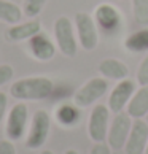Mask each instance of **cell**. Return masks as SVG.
Instances as JSON below:
<instances>
[{
  "label": "cell",
  "mask_w": 148,
  "mask_h": 154,
  "mask_svg": "<svg viewBox=\"0 0 148 154\" xmlns=\"http://www.w3.org/2000/svg\"><path fill=\"white\" fill-rule=\"evenodd\" d=\"M145 121H146V122H148V115H146V116H145Z\"/></svg>",
  "instance_id": "29"
},
{
  "label": "cell",
  "mask_w": 148,
  "mask_h": 154,
  "mask_svg": "<svg viewBox=\"0 0 148 154\" xmlns=\"http://www.w3.org/2000/svg\"><path fill=\"white\" fill-rule=\"evenodd\" d=\"M97 72L100 76L105 79H112V81H121L129 76V67L124 64L123 60L115 59V57H107L99 62Z\"/></svg>",
  "instance_id": "14"
},
{
  "label": "cell",
  "mask_w": 148,
  "mask_h": 154,
  "mask_svg": "<svg viewBox=\"0 0 148 154\" xmlns=\"http://www.w3.org/2000/svg\"><path fill=\"white\" fill-rule=\"evenodd\" d=\"M77 40L84 51H94L99 45V32L94 18L88 13H77L73 18Z\"/></svg>",
  "instance_id": "5"
},
{
  "label": "cell",
  "mask_w": 148,
  "mask_h": 154,
  "mask_svg": "<svg viewBox=\"0 0 148 154\" xmlns=\"http://www.w3.org/2000/svg\"><path fill=\"white\" fill-rule=\"evenodd\" d=\"M13 75H14V70L11 65H8V64L0 65V88H2L3 84H7L8 81H11Z\"/></svg>",
  "instance_id": "22"
},
{
  "label": "cell",
  "mask_w": 148,
  "mask_h": 154,
  "mask_svg": "<svg viewBox=\"0 0 148 154\" xmlns=\"http://www.w3.org/2000/svg\"><path fill=\"white\" fill-rule=\"evenodd\" d=\"M56 49H58V45L45 32H38L37 35H33L27 42V51H29V54L40 62L51 60L56 56Z\"/></svg>",
  "instance_id": "10"
},
{
  "label": "cell",
  "mask_w": 148,
  "mask_h": 154,
  "mask_svg": "<svg viewBox=\"0 0 148 154\" xmlns=\"http://www.w3.org/2000/svg\"><path fill=\"white\" fill-rule=\"evenodd\" d=\"M124 48L129 53H148V27L131 33L124 42Z\"/></svg>",
  "instance_id": "18"
},
{
  "label": "cell",
  "mask_w": 148,
  "mask_h": 154,
  "mask_svg": "<svg viewBox=\"0 0 148 154\" xmlns=\"http://www.w3.org/2000/svg\"><path fill=\"white\" fill-rule=\"evenodd\" d=\"M48 0H22V13H24L26 18H37V16L43 11L45 5H46Z\"/></svg>",
  "instance_id": "20"
},
{
  "label": "cell",
  "mask_w": 148,
  "mask_h": 154,
  "mask_svg": "<svg viewBox=\"0 0 148 154\" xmlns=\"http://www.w3.org/2000/svg\"><path fill=\"white\" fill-rule=\"evenodd\" d=\"M137 91L135 88V81L132 79H121L115 84V88L110 91V95H109V102H107V106L110 108L112 113H121L126 110L128 103L132 99L134 92Z\"/></svg>",
  "instance_id": "9"
},
{
  "label": "cell",
  "mask_w": 148,
  "mask_h": 154,
  "mask_svg": "<svg viewBox=\"0 0 148 154\" xmlns=\"http://www.w3.org/2000/svg\"><path fill=\"white\" fill-rule=\"evenodd\" d=\"M80 119V111L75 103H62L56 108V121L62 127H72Z\"/></svg>",
  "instance_id": "17"
},
{
  "label": "cell",
  "mask_w": 148,
  "mask_h": 154,
  "mask_svg": "<svg viewBox=\"0 0 148 154\" xmlns=\"http://www.w3.org/2000/svg\"><path fill=\"white\" fill-rule=\"evenodd\" d=\"M0 154H16L14 141H11L8 138L0 141Z\"/></svg>",
  "instance_id": "24"
},
{
  "label": "cell",
  "mask_w": 148,
  "mask_h": 154,
  "mask_svg": "<svg viewBox=\"0 0 148 154\" xmlns=\"http://www.w3.org/2000/svg\"><path fill=\"white\" fill-rule=\"evenodd\" d=\"M54 40L59 51L67 57H75L78 51V40L75 35V26L67 16H59L54 21Z\"/></svg>",
  "instance_id": "3"
},
{
  "label": "cell",
  "mask_w": 148,
  "mask_h": 154,
  "mask_svg": "<svg viewBox=\"0 0 148 154\" xmlns=\"http://www.w3.org/2000/svg\"><path fill=\"white\" fill-rule=\"evenodd\" d=\"M148 145V122L145 119H134L132 127L124 145L126 154H145Z\"/></svg>",
  "instance_id": "11"
},
{
  "label": "cell",
  "mask_w": 148,
  "mask_h": 154,
  "mask_svg": "<svg viewBox=\"0 0 148 154\" xmlns=\"http://www.w3.org/2000/svg\"><path fill=\"white\" fill-rule=\"evenodd\" d=\"M29 122V108L26 103H14L10 108L7 121H5V135L11 141H18L24 137Z\"/></svg>",
  "instance_id": "7"
},
{
  "label": "cell",
  "mask_w": 148,
  "mask_h": 154,
  "mask_svg": "<svg viewBox=\"0 0 148 154\" xmlns=\"http://www.w3.org/2000/svg\"><path fill=\"white\" fill-rule=\"evenodd\" d=\"M54 83L48 76H27L14 81L10 86V95L19 102H38L53 94Z\"/></svg>",
  "instance_id": "1"
},
{
  "label": "cell",
  "mask_w": 148,
  "mask_h": 154,
  "mask_svg": "<svg viewBox=\"0 0 148 154\" xmlns=\"http://www.w3.org/2000/svg\"><path fill=\"white\" fill-rule=\"evenodd\" d=\"M89 154H112V148L107 145V141H102V143H94V146L91 148Z\"/></svg>",
  "instance_id": "23"
},
{
  "label": "cell",
  "mask_w": 148,
  "mask_h": 154,
  "mask_svg": "<svg viewBox=\"0 0 148 154\" xmlns=\"http://www.w3.org/2000/svg\"><path fill=\"white\" fill-rule=\"evenodd\" d=\"M51 130V116L46 110H37L32 116L24 145L27 149H40L46 143Z\"/></svg>",
  "instance_id": "2"
},
{
  "label": "cell",
  "mask_w": 148,
  "mask_h": 154,
  "mask_svg": "<svg viewBox=\"0 0 148 154\" xmlns=\"http://www.w3.org/2000/svg\"><path fill=\"white\" fill-rule=\"evenodd\" d=\"M110 113L112 111L107 105L97 103L93 106L88 119V135L91 141H94V143L107 141L109 127H110Z\"/></svg>",
  "instance_id": "6"
},
{
  "label": "cell",
  "mask_w": 148,
  "mask_h": 154,
  "mask_svg": "<svg viewBox=\"0 0 148 154\" xmlns=\"http://www.w3.org/2000/svg\"><path fill=\"white\" fill-rule=\"evenodd\" d=\"M22 16H24V13H22V8L19 5L10 2V0H0V21L2 22L14 26L21 22Z\"/></svg>",
  "instance_id": "16"
},
{
  "label": "cell",
  "mask_w": 148,
  "mask_h": 154,
  "mask_svg": "<svg viewBox=\"0 0 148 154\" xmlns=\"http://www.w3.org/2000/svg\"><path fill=\"white\" fill-rule=\"evenodd\" d=\"M145 154H148V145H146V149H145Z\"/></svg>",
  "instance_id": "28"
},
{
  "label": "cell",
  "mask_w": 148,
  "mask_h": 154,
  "mask_svg": "<svg viewBox=\"0 0 148 154\" xmlns=\"http://www.w3.org/2000/svg\"><path fill=\"white\" fill-rule=\"evenodd\" d=\"M40 154H54L53 151H51V149H43L42 152H40Z\"/></svg>",
  "instance_id": "27"
},
{
  "label": "cell",
  "mask_w": 148,
  "mask_h": 154,
  "mask_svg": "<svg viewBox=\"0 0 148 154\" xmlns=\"http://www.w3.org/2000/svg\"><path fill=\"white\" fill-rule=\"evenodd\" d=\"M132 127V118H131L126 111L116 113L113 119L110 121L109 127V135H107V145H109L113 151L124 149V145L128 141V137Z\"/></svg>",
  "instance_id": "8"
},
{
  "label": "cell",
  "mask_w": 148,
  "mask_h": 154,
  "mask_svg": "<svg viewBox=\"0 0 148 154\" xmlns=\"http://www.w3.org/2000/svg\"><path fill=\"white\" fill-rule=\"evenodd\" d=\"M134 21L142 27H148V0H132Z\"/></svg>",
  "instance_id": "19"
},
{
  "label": "cell",
  "mask_w": 148,
  "mask_h": 154,
  "mask_svg": "<svg viewBox=\"0 0 148 154\" xmlns=\"http://www.w3.org/2000/svg\"><path fill=\"white\" fill-rule=\"evenodd\" d=\"M38 32H42V22L38 18H32L26 22H18V24L8 27L3 33V37L10 43H21V42H29Z\"/></svg>",
  "instance_id": "12"
},
{
  "label": "cell",
  "mask_w": 148,
  "mask_h": 154,
  "mask_svg": "<svg viewBox=\"0 0 148 154\" xmlns=\"http://www.w3.org/2000/svg\"><path fill=\"white\" fill-rule=\"evenodd\" d=\"M94 21L97 27H102L104 30H116L123 22V16L119 10L112 3H100L94 8Z\"/></svg>",
  "instance_id": "13"
},
{
  "label": "cell",
  "mask_w": 148,
  "mask_h": 154,
  "mask_svg": "<svg viewBox=\"0 0 148 154\" xmlns=\"http://www.w3.org/2000/svg\"><path fill=\"white\" fill-rule=\"evenodd\" d=\"M126 113L132 119H143L148 115V86H140L134 92L126 106Z\"/></svg>",
  "instance_id": "15"
},
{
  "label": "cell",
  "mask_w": 148,
  "mask_h": 154,
  "mask_svg": "<svg viewBox=\"0 0 148 154\" xmlns=\"http://www.w3.org/2000/svg\"><path fill=\"white\" fill-rule=\"evenodd\" d=\"M137 84L139 86H148V53L145 54V57L142 59L140 65L137 68Z\"/></svg>",
  "instance_id": "21"
},
{
  "label": "cell",
  "mask_w": 148,
  "mask_h": 154,
  "mask_svg": "<svg viewBox=\"0 0 148 154\" xmlns=\"http://www.w3.org/2000/svg\"><path fill=\"white\" fill-rule=\"evenodd\" d=\"M109 91V79L104 76L91 78L83 86H80L73 94V103L78 108H88L96 105V102L100 100Z\"/></svg>",
  "instance_id": "4"
},
{
  "label": "cell",
  "mask_w": 148,
  "mask_h": 154,
  "mask_svg": "<svg viewBox=\"0 0 148 154\" xmlns=\"http://www.w3.org/2000/svg\"><path fill=\"white\" fill-rule=\"evenodd\" d=\"M64 154H80V152H78L77 149H72V148H70V149H67Z\"/></svg>",
  "instance_id": "26"
},
{
  "label": "cell",
  "mask_w": 148,
  "mask_h": 154,
  "mask_svg": "<svg viewBox=\"0 0 148 154\" xmlns=\"http://www.w3.org/2000/svg\"><path fill=\"white\" fill-rule=\"evenodd\" d=\"M7 110H8V95L5 92H0V124L7 116Z\"/></svg>",
  "instance_id": "25"
}]
</instances>
